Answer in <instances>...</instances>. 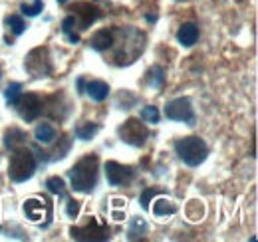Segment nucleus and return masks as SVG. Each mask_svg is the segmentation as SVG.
I'll return each instance as SVG.
<instances>
[{"label":"nucleus","mask_w":258,"mask_h":242,"mask_svg":"<svg viewBox=\"0 0 258 242\" xmlns=\"http://www.w3.org/2000/svg\"><path fill=\"white\" fill-rule=\"evenodd\" d=\"M74 18H76V26H80L78 30H88L96 20L101 18V10H97L94 4H88V2H80L74 6L72 10Z\"/></svg>","instance_id":"9d476101"},{"label":"nucleus","mask_w":258,"mask_h":242,"mask_svg":"<svg viewBox=\"0 0 258 242\" xmlns=\"http://www.w3.org/2000/svg\"><path fill=\"white\" fill-rule=\"evenodd\" d=\"M0 78H2V70H0Z\"/></svg>","instance_id":"f704fd0d"},{"label":"nucleus","mask_w":258,"mask_h":242,"mask_svg":"<svg viewBox=\"0 0 258 242\" xmlns=\"http://www.w3.org/2000/svg\"><path fill=\"white\" fill-rule=\"evenodd\" d=\"M177 212V205L169 199H157L155 205H153V214L155 216H169V214H175Z\"/></svg>","instance_id":"a211bd4d"},{"label":"nucleus","mask_w":258,"mask_h":242,"mask_svg":"<svg viewBox=\"0 0 258 242\" xmlns=\"http://www.w3.org/2000/svg\"><path fill=\"white\" fill-rule=\"evenodd\" d=\"M72 238L76 240H107L109 234H107V226L101 224L96 216H90L88 224L86 226H76L70 230Z\"/></svg>","instance_id":"6e6552de"},{"label":"nucleus","mask_w":258,"mask_h":242,"mask_svg":"<svg viewBox=\"0 0 258 242\" xmlns=\"http://www.w3.org/2000/svg\"><path fill=\"white\" fill-rule=\"evenodd\" d=\"M24 143H26V133L22 129H18V127H10L4 133V147L6 149L12 151V149H16V147H20Z\"/></svg>","instance_id":"f3484780"},{"label":"nucleus","mask_w":258,"mask_h":242,"mask_svg":"<svg viewBox=\"0 0 258 242\" xmlns=\"http://www.w3.org/2000/svg\"><path fill=\"white\" fill-rule=\"evenodd\" d=\"M24 68L32 78H46L52 74V62L48 56V48H36L32 50L26 60H24Z\"/></svg>","instance_id":"0eeeda50"},{"label":"nucleus","mask_w":258,"mask_h":242,"mask_svg":"<svg viewBox=\"0 0 258 242\" xmlns=\"http://www.w3.org/2000/svg\"><path fill=\"white\" fill-rule=\"evenodd\" d=\"M84 88H86V78H80V80H78V91L84 93Z\"/></svg>","instance_id":"c756f323"},{"label":"nucleus","mask_w":258,"mask_h":242,"mask_svg":"<svg viewBox=\"0 0 258 242\" xmlns=\"http://www.w3.org/2000/svg\"><path fill=\"white\" fill-rule=\"evenodd\" d=\"M155 20H157L155 14H147V22H155Z\"/></svg>","instance_id":"473e14b6"},{"label":"nucleus","mask_w":258,"mask_h":242,"mask_svg":"<svg viewBox=\"0 0 258 242\" xmlns=\"http://www.w3.org/2000/svg\"><path fill=\"white\" fill-rule=\"evenodd\" d=\"M159 193H161L159 189H145V191L141 193V199H139L141 207H143L145 211H149V203H151V199H153L155 195H159Z\"/></svg>","instance_id":"cd10ccee"},{"label":"nucleus","mask_w":258,"mask_h":242,"mask_svg":"<svg viewBox=\"0 0 258 242\" xmlns=\"http://www.w3.org/2000/svg\"><path fill=\"white\" fill-rule=\"evenodd\" d=\"M175 153L179 155V159L189 165V167H199L201 163H205L207 155H209V147L201 137H183L175 141Z\"/></svg>","instance_id":"7ed1b4c3"},{"label":"nucleus","mask_w":258,"mask_h":242,"mask_svg":"<svg viewBox=\"0 0 258 242\" xmlns=\"http://www.w3.org/2000/svg\"><path fill=\"white\" fill-rule=\"evenodd\" d=\"M24 214L28 220L38 222L46 228L52 222V203L46 197H32L24 203Z\"/></svg>","instance_id":"423d86ee"},{"label":"nucleus","mask_w":258,"mask_h":242,"mask_svg":"<svg viewBox=\"0 0 258 242\" xmlns=\"http://www.w3.org/2000/svg\"><path fill=\"white\" fill-rule=\"evenodd\" d=\"M121 141H125L127 145H133V147H143L149 139V129L147 125L137 117H131L125 123H121V127L117 129Z\"/></svg>","instance_id":"39448f33"},{"label":"nucleus","mask_w":258,"mask_h":242,"mask_svg":"<svg viewBox=\"0 0 258 242\" xmlns=\"http://www.w3.org/2000/svg\"><path fill=\"white\" fill-rule=\"evenodd\" d=\"M46 189H48L52 195H58L60 199L66 197V183L62 177H50V179L46 181Z\"/></svg>","instance_id":"a878e982"},{"label":"nucleus","mask_w":258,"mask_h":242,"mask_svg":"<svg viewBox=\"0 0 258 242\" xmlns=\"http://www.w3.org/2000/svg\"><path fill=\"white\" fill-rule=\"evenodd\" d=\"M115 44V30H99L92 36L90 40V46L96 50V52H105L109 50L111 46Z\"/></svg>","instance_id":"ddd939ff"},{"label":"nucleus","mask_w":258,"mask_h":242,"mask_svg":"<svg viewBox=\"0 0 258 242\" xmlns=\"http://www.w3.org/2000/svg\"><path fill=\"white\" fill-rule=\"evenodd\" d=\"M97 123H80L76 127V137L82 139V141H90L94 135L97 133Z\"/></svg>","instance_id":"5701e85b"},{"label":"nucleus","mask_w":258,"mask_h":242,"mask_svg":"<svg viewBox=\"0 0 258 242\" xmlns=\"http://www.w3.org/2000/svg\"><path fill=\"white\" fill-rule=\"evenodd\" d=\"M70 183L72 189L78 193H92L97 185L99 175V159L96 155H86L70 169Z\"/></svg>","instance_id":"f257e3e1"},{"label":"nucleus","mask_w":258,"mask_h":242,"mask_svg":"<svg viewBox=\"0 0 258 242\" xmlns=\"http://www.w3.org/2000/svg\"><path fill=\"white\" fill-rule=\"evenodd\" d=\"M177 40H179V44L181 46H195L197 44V40H199V28H197V24L193 22H187V24H183L179 32H177Z\"/></svg>","instance_id":"2eb2a0df"},{"label":"nucleus","mask_w":258,"mask_h":242,"mask_svg":"<svg viewBox=\"0 0 258 242\" xmlns=\"http://www.w3.org/2000/svg\"><path fill=\"white\" fill-rule=\"evenodd\" d=\"M147 84L151 88H155V90L163 88V84H165V70H163L161 66H153L147 72Z\"/></svg>","instance_id":"6ab92c4d"},{"label":"nucleus","mask_w":258,"mask_h":242,"mask_svg":"<svg viewBox=\"0 0 258 242\" xmlns=\"http://www.w3.org/2000/svg\"><path fill=\"white\" fill-rule=\"evenodd\" d=\"M121 38L125 44L117 52L115 60H117V64L125 66V64H131L137 56H141V52L145 48V34L135 30V28H125V30H121Z\"/></svg>","instance_id":"20e7f679"},{"label":"nucleus","mask_w":258,"mask_h":242,"mask_svg":"<svg viewBox=\"0 0 258 242\" xmlns=\"http://www.w3.org/2000/svg\"><path fill=\"white\" fill-rule=\"evenodd\" d=\"M6 26L12 30L14 36H20V34H24V30H26V22H24V18H22L20 14L8 16V18H6Z\"/></svg>","instance_id":"393cba45"},{"label":"nucleus","mask_w":258,"mask_h":242,"mask_svg":"<svg viewBox=\"0 0 258 242\" xmlns=\"http://www.w3.org/2000/svg\"><path fill=\"white\" fill-rule=\"evenodd\" d=\"M44 10V2L42 0H26V2H22L20 4V12L24 14V16H38L40 12Z\"/></svg>","instance_id":"b1692460"},{"label":"nucleus","mask_w":258,"mask_h":242,"mask_svg":"<svg viewBox=\"0 0 258 242\" xmlns=\"http://www.w3.org/2000/svg\"><path fill=\"white\" fill-rule=\"evenodd\" d=\"M58 2H62V4H64V2H66V0H58Z\"/></svg>","instance_id":"72a5a7b5"},{"label":"nucleus","mask_w":258,"mask_h":242,"mask_svg":"<svg viewBox=\"0 0 258 242\" xmlns=\"http://www.w3.org/2000/svg\"><path fill=\"white\" fill-rule=\"evenodd\" d=\"M34 137H36L38 143L50 145L56 139V127L52 123H38L36 129H34Z\"/></svg>","instance_id":"dca6fc26"},{"label":"nucleus","mask_w":258,"mask_h":242,"mask_svg":"<svg viewBox=\"0 0 258 242\" xmlns=\"http://www.w3.org/2000/svg\"><path fill=\"white\" fill-rule=\"evenodd\" d=\"M165 115L171 121H183V123L193 125L195 111L193 105H191V99L189 97H177V99L169 101L165 105Z\"/></svg>","instance_id":"1a4fd4ad"},{"label":"nucleus","mask_w":258,"mask_h":242,"mask_svg":"<svg viewBox=\"0 0 258 242\" xmlns=\"http://www.w3.org/2000/svg\"><path fill=\"white\" fill-rule=\"evenodd\" d=\"M38 161L32 149H28L26 145H20L16 149H12L10 155V163H8V177L14 183H24L28 181L36 173Z\"/></svg>","instance_id":"f03ea898"},{"label":"nucleus","mask_w":258,"mask_h":242,"mask_svg":"<svg viewBox=\"0 0 258 242\" xmlns=\"http://www.w3.org/2000/svg\"><path fill=\"white\" fill-rule=\"evenodd\" d=\"M80 209H82V205H80L78 201L70 199V201H68V205H66V214H68L70 218H78V214H80Z\"/></svg>","instance_id":"c85d7f7f"},{"label":"nucleus","mask_w":258,"mask_h":242,"mask_svg":"<svg viewBox=\"0 0 258 242\" xmlns=\"http://www.w3.org/2000/svg\"><path fill=\"white\" fill-rule=\"evenodd\" d=\"M62 32H64L66 38H68L72 44H78V42H80V34H76V18H74L72 14L64 18V22H62Z\"/></svg>","instance_id":"aec40b11"},{"label":"nucleus","mask_w":258,"mask_h":242,"mask_svg":"<svg viewBox=\"0 0 258 242\" xmlns=\"http://www.w3.org/2000/svg\"><path fill=\"white\" fill-rule=\"evenodd\" d=\"M125 205V199H113V207H123Z\"/></svg>","instance_id":"7c9ffc66"},{"label":"nucleus","mask_w":258,"mask_h":242,"mask_svg":"<svg viewBox=\"0 0 258 242\" xmlns=\"http://www.w3.org/2000/svg\"><path fill=\"white\" fill-rule=\"evenodd\" d=\"M161 115H159V109L155 105H147L141 109V121H147V123H159Z\"/></svg>","instance_id":"bb28decb"},{"label":"nucleus","mask_w":258,"mask_h":242,"mask_svg":"<svg viewBox=\"0 0 258 242\" xmlns=\"http://www.w3.org/2000/svg\"><path fill=\"white\" fill-rule=\"evenodd\" d=\"M105 179L109 185L113 187H119V185H125L133 179V169L127 165H121L117 161H107L105 163Z\"/></svg>","instance_id":"f8f14e48"},{"label":"nucleus","mask_w":258,"mask_h":242,"mask_svg":"<svg viewBox=\"0 0 258 242\" xmlns=\"http://www.w3.org/2000/svg\"><path fill=\"white\" fill-rule=\"evenodd\" d=\"M42 99L36 95V93H22L20 95V99H18V103L14 105V107H18V113H20V117L24 121H34L40 113H42Z\"/></svg>","instance_id":"9b49d317"},{"label":"nucleus","mask_w":258,"mask_h":242,"mask_svg":"<svg viewBox=\"0 0 258 242\" xmlns=\"http://www.w3.org/2000/svg\"><path fill=\"white\" fill-rule=\"evenodd\" d=\"M113 218H115V220H123V218H125V214H123V212L113 211Z\"/></svg>","instance_id":"2f4dec72"},{"label":"nucleus","mask_w":258,"mask_h":242,"mask_svg":"<svg viewBox=\"0 0 258 242\" xmlns=\"http://www.w3.org/2000/svg\"><path fill=\"white\" fill-rule=\"evenodd\" d=\"M84 93H88L94 101H103L109 95V86L101 80H92V82H86Z\"/></svg>","instance_id":"4468645a"},{"label":"nucleus","mask_w":258,"mask_h":242,"mask_svg":"<svg viewBox=\"0 0 258 242\" xmlns=\"http://www.w3.org/2000/svg\"><path fill=\"white\" fill-rule=\"evenodd\" d=\"M129 240H135V238H141V234H147V222L143 218H133L131 224H129Z\"/></svg>","instance_id":"4be33fe9"},{"label":"nucleus","mask_w":258,"mask_h":242,"mask_svg":"<svg viewBox=\"0 0 258 242\" xmlns=\"http://www.w3.org/2000/svg\"><path fill=\"white\" fill-rule=\"evenodd\" d=\"M20 95H22V84L20 82H12V84H8V88L4 91V97H6V103L8 105H16L18 103V99H20Z\"/></svg>","instance_id":"412c9836"}]
</instances>
